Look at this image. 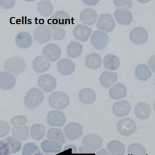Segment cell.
<instances>
[{"label": "cell", "instance_id": "1", "mask_svg": "<svg viewBox=\"0 0 155 155\" xmlns=\"http://www.w3.org/2000/svg\"><path fill=\"white\" fill-rule=\"evenodd\" d=\"M44 99V94L39 89L33 88L25 94L24 104L28 109H34L38 107Z\"/></svg>", "mask_w": 155, "mask_h": 155}, {"label": "cell", "instance_id": "2", "mask_svg": "<svg viewBox=\"0 0 155 155\" xmlns=\"http://www.w3.org/2000/svg\"><path fill=\"white\" fill-rule=\"evenodd\" d=\"M70 98L67 94L62 91L53 93L48 98V104L54 109L62 110L68 107Z\"/></svg>", "mask_w": 155, "mask_h": 155}, {"label": "cell", "instance_id": "3", "mask_svg": "<svg viewBox=\"0 0 155 155\" xmlns=\"http://www.w3.org/2000/svg\"><path fill=\"white\" fill-rule=\"evenodd\" d=\"M25 68L24 59L19 56H15L7 59L4 64V68L15 74H19L23 72Z\"/></svg>", "mask_w": 155, "mask_h": 155}, {"label": "cell", "instance_id": "4", "mask_svg": "<svg viewBox=\"0 0 155 155\" xmlns=\"http://www.w3.org/2000/svg\"><path fill=\"white\" fill-rule=\"evenodd\" d=\"M117 130L119 133L124 136H130L136 130V124L129 117L120 119L117 124Z\"/></svg>", "mask_w": 155, "mask_h": 155}, {"label": "cell", "instance_id": "5", "mask_svg": "<svg viewBox=\"0 0 155 155\" xmlns=\"http://www.w3.org/2000/svg\"><path fill=\"white\" fill-rule=\"evenodd\" d=\"M51 30L47 25L41 24L36 27L33 32V36L36 41L40 44H45L50 41Z\"/></svg>", "mask_w": 155, "mask_h": 155}, {"label": "cell", "instance_id": "6", "mask_svg": "<svg viewBox=\"0 0 155 155\" xmlns=\"http://www.w3.org/2000/svg\"><path fill=\"white\" fill-rule=\"evenodd\" d=\"M38 85L45 92H51L57 85L56 78L51 74H44L38 79Z\"/></svg>", "mask_w": 155, "mask_h": 155}, {"label": "cell", "instance_id": "7", "mask_svg": "<svg viewBox=\"0 0 155 155\" xmlns=\"http://www.w3.org/2000/svg\"><path fill=\"white\" fill-rule=\"evenodd\" d=\"M43 56L49 62H54L58 60L61 55V48L55 44H47L42 49Z\"/></svg>", "mask_w": 155, "mask_h": 155}, {"label": "cell", "instance_id": "8", "mask_svg": "<svg viewBox=\"0 0 155 155\" xmlns=\"http://www.w3.org/2000/svg\"><path fill=\"white\" fill-rule=\"evenodd\" d=\"M97 27L107 33L112 31L115 27V22L112 16L109 13L101 15L97 22Z\"/></svg>", "mask_w": 155, "mask_h": 155}, {"label": "cell", "instance_id": "9", "mask_svg": "<svg viewBox=\"0 0 155 155\" xmlns=\"http://www.w3.org/2000/svg\"><path fill=\"white\" fill-rule=\"evenodd\" d=\"M92 46L97 50H102L106 47L108 43V35L101 31H94L90 39Z\"/></svg>", "mask_w": 155, "mask_h": 155}, {"label": "cell", "instance_id": "10", "mask_svg": "<svg viewBox=\"0 0 155 155\" xmlns=\"http://www.w3.org/2000/svg\"><path fill=\"white\" fill-rule=\"evenodd\" d=\"M102 139L96 134L90 133L82 138V145H84L95 151L99 149L102 145Z\"/></svg>", "mask_w": 155, "mask_h": 155}, {"label": "cell", "instance_id": "11", "mask_svg": "<svg viewBox=\"0 0 155 155\" xmlns=\"http://www.w3.org/2000/svg\"><path fill=\"white\" fill-rule=\"evenodd\" d=\"M67 138L70 140L79 139L83 134V128L81 124L77 122H70L64 128Z\"/></svg>", "mask_w": 155, "mask_h": 155}, {"label": "cell", "instance_id": "12", "mask_svg": "<svg viewBox=\"0 0 155 155\" xmlns=\"http://www.w3.org/2000/svg\"><path fill=\"white\" fill-rule=\"evenodd\" d=\"M47 121L48 125L53 127H62L66 122L64 113L60 111H50L47 116Z\"/></svg>", "mask_w": 155, "mask_h": 155}, {"label": "cell", "instance_id": "13", "mask_svg": "<svg viewBox=\"0 0 155 155\" xmlns=\"http://www.w3.org/2000/svg\"><path fill=\"white\" fill-rule=\"evenodd\" d=\"M131 110V105L127 100H120L115 102L112 105L113 114L119 117L128 115Z\"/></svg>", "mask_w": 155, "mask_h": 155}, {"label": "cell", "instance_id": "14", "mask_svg": "<svg viewBox=\"0 0 155 155\" xmlns=\"http://www.w3.org/2000/svg\"><path fill=\"white\" fill-rule=\"evenodd\" d=\"M148 35L147 30L142 27H135L130 33V38L133 44L142 45L148 39Z\"/></svg>", "mask_w": 155, "mask_h": 155}, {"label": "cell", "instance_id": "15", "mask_svg": "<svg viewBox=\"0 0 155 155\" xmlns=\"http://www.w3.org/2000/svg\"><path fill=\"white\" fill-rule=\"evenodd\" d=\"M57 69L61 74L68 76L74 71L75 64L71 60L64 58L58 62Z\"/></svg>", "mask_w": 155, "mask_h": 155}, {"label": "cell", "instance_id": "16", "mask_svg": "<svg viewBox=\"0 0 155 155\" xmlns=\"http://www.w3.org/2000/svg\"><path fill=\"white\" fill-rule=\"evenodd\" d=\"M91 32V29L90 27L82 24L76 25L73 30L74 37L82 42H85L88 39Z\"/></svg>", "mask_w": 155, "mask_h": 155}, {"label": "cell", "instance_id": "17", "mask_svg": "<svg viewBox=\"0 0 155 155\" xmlns=\"http://www.w3.org/2000/svg\"><path fill=\"white\" fill-rule=\"evenodd\" d=\"M114 16L117 22L121 25H129L133 21L132 14L128 10L117 8L114 13Z\"/></svg>", "mask_w": 155, "mask_h": 155}, {"label": "cell", "instance_id": "18", "mask_svg": "<svg viewBox=\"0 0 155 155\" xmlns=\"http://www.w3.org/2000/svg\"><path fill=\"white\" fill-rule=\"evenodd\" d=\"M110 97L114 100L124 98L127 94V89L122 83L114 84L109 90Z\"/></svg>", "mask_w": 155, "mask_h": 155}, {"label": "cell", "instance_id": "19", "mask_svg": "<svg viewBox=\"0 0 155 155\" xmlns=\"http://www.w3.org/2000/svg\"><path fill=\"white\" fill-rule=\"evenodd\" d=\"M16 83V79L13 74L7 71L0 72V88L2 90L12 88Z\"/></svg>", "mask_w": 155, "mask_h": 155}, {"label": "cell", "instance_id": "20", "mask_svg": "<svg viewBox=\"0 0 155 155\" xmlns=\"http://www.w3.org/2000/svg\"><path fill=\"white\" fill-rule=\"evenodd\" d=\"M32 67L38 73H44L50 67V63L43 56H38L33 61Z\"/></svg>", "mask_w": 155, "mask_h": 155}, {"label": "cell", "instance_id": "21", "mask_svg": "<svg viewBox=\"0 0 155 155\" xmlns=\"http://www.w3.org/2000/svg\"><path fill=\"white\" fill-rule=\"evenodd\" d=\"M78 96L80 101L85 105L93 104L96 99V95L94 91L89 88L81 89L79 92Z\"/></svg>", "mask_w": 155, "mask_h": 155}, {"label": "cell", "instance_id": "22", "mask_svg": "<svg viewBox=\"0 0 155 155\" xmlns=\"http://www.w3.org/2000/svg\"><path fill=\"white\" fill-rule=\"evenodd\" d=\"M79 18L83 24L92 25L95 23L97 15L94 10L92 8H85L81 12Z\"/></svg>", "mask_w": 155, "mask_h": 155}, {"label": "cell", "instance_id": "23", "mask_svg": "<svg viewBox=\"0 0 155 155\" xmlns=\"http://www.w3.org/2000/svg\"><path fill=\"white\" fill-rule=\"evenodd\" d=\"M70 18L69 15L63 10H59L54 13L51 17V24L55 25L65 26L70 23Z\"/></svg>", "mask_w": 155, "mask_h": 155}, {"label": "cell", "instance_id": "24", "mask_svg": "<svg viewBox=\"0 0 155 155\" xmlns=\"http://www.w3.org/2000/svg\"><path fill=\"white\" fill-rule=\"evenodd\" d=\"M15 42L19 48H27L32 44V38L29 33L21 31L16 36Z\"/></svg>", "mask_w": 155, "mask_h": 155}, {"label": "cell", "instance_id": "25", "mask_svg": "<svg viewBox=\"0 0 155 155\" xmlns=\"http://www.w3.org/2000/svg\"><path fill=\"white\" fill-rule=\"evenodd\" d=\"M117 81V75L116 73L109 72L105 71L101 73L99 81L101 85L105 88H109L113 84L116 82Z\"/></svg>", "mask_w": 155, "mask_h": 155}, {"label": "cell", "instance_id": "26", "mask_svg": "<svg viewBox=\"0 0 155 155\" xmlns=\"http://www.w3.org/2000/svg\"><path fill=\"white\" fill-rule=\"evenodd\" d=\"M136 116L140 119H147L151 113V107L150 105L143 102L138 103L134 108Z\"/></svg>", "mask_w": 155, "mask_h": 155}, {"label": "cell", "instance_id": "27", "mask_svg": "<svg viewBox=\"0 0 155 155\" xmlns=\"http://www.w3.org/2000/svg\"><path fill=\"white\" fill-rule=\"evenodd\" d=\"M107 149L110 155H124L125 152L124 144L117 140H113L108 143Z\"/></svg>", "mask_w": 155, "mask_h": 155}, {"label": "cell", "instance_id": "28", "mask_svg": "<svg viewBox=\"0 0 155 155\" xmlns=\"http://www.w3.org/2000/svg\"><path fill=\"white\" fill-rule=\"evenodd\" d=\"M41 148L45 153H59L62 150L61 143L53 140H45L41 143Z\"/></svg>", "mask_w": 155, "mask_h": 155}, {"label": "cell", "instance_id": "29", "mask_svg": "<svg viewBox=\"0 0 155 155\" xmlns=\"http://www.w3.org/2000/svg\"><path fill=\"white\" fill-rule=\"evenodd\" d=\"M103 65L105 68L110 70H116L120 66V60L115 55L108 54L103 59Z\"/></svg>", "mask_w": 155, "mask_h": 155}, {"label": "cell", "instance_id": "30", "mask_svg": "<svg viewBox=\"0 0 155 155\" xmlns=\"http://www.w3.org/2000/svg\"><path fill=\"white\" fill-rule=\"evenodd\" d=\"M101 63L102 61L101 56L97 53H90L87 55L85 59V64L90 69H98L101 67Z\"/></svg>", "mask_w": 155, "mask_h": 155}, {"label": "cell", "instance_id": "31", "mask_svg": "<svg viewBox=\"0 0 155 155\" xmlns=\"http://www.w3.org/2000/svg\"><path fill=\"white\" fill-rule=\"evenodd\" d=\"M135 75L140 81H147L151 76V71L149 67L145 64H139L135 69Z\"/></svg>", "mask_w": 155, "mask_h": 155}, {"label": "cell", "instance_id": "32", "mask_svg": "<svg viewBox=\"0 0 155 155\" xmlns=\"http://www.w3.org/2000/svg\"><path fill=\"white\" fill-rule=\"evenodd\" d=\"M12 135L18 140H24L28 138L29 131L27 126H13L12 129Z\"/></svg>", "mask_w": 155, "mask_h": 155}, {"label": "cell", "instance_id": "33", "mask_svg": "<svg viewBox=\"0 0 155 155\" xmlns=\"http://www.w3.org/2000/svg\"><path fill=\"white\" fill-rule=\"evenodd\" d=\"M82 51V45L78 42L72 41L67 45V53L68 57L76 58L81 54Z\"/></svg>", "mask_w": 155, "mask_h": 155}, {"label": "cell", "instance_id": "34", "mask_svg": "<svg viewBox=\"0 0 155 155\" xmlns=\"http://www.w3.org/2000/svg\"><path fill=\"white\" fill-rule=\"evenodd\" d=\"M37 10L43 16L51 15L53 11V7L51 2L48 0H42L38 3Z\"/></svg>", "mask_w": 155, "mask_h": 155}, {"label": "cell", "instance_id": "35", "mask_svg": "<svg viewBox=\"0 0 155 155\" xmlns=\"http://www.w3.org/2000/svg\"><path fill=\"white\" fill-rule=\"evenodd\" d=\"M47 137L51 140L57 141L61 143H64L65 142V137L64 133L59 128H50L47 132Z\"/></svg>", "mask_w": 155, "mask_h": 155}, {"label": "cell", "instance_id": "36", "mask_svg": "<svg viewBox=\"0 0 155 155\" xmlns=\"http://www.w3.org/2000/svg\"><path fill=\"white\" fill-rule=\"evenodd\" d=\"M45 128L40 124L33 125L30 129V134L32 138L35 140H39L42 139L45 135Z\"/></svg>", "mask_w": 155, "mask_h": 155}, {"label": "cell", "instance_id": "37", "mask_svg": "<svg viewBox=\"0 0 155 155\" xmlns=\"http://www.w3.org/2000/svg\"><path fill=\"white\" fill-rule=\"evenodd\" d=\"M147 151L143 145L139 143H133L127 148L128 155H146Z\"/></svg>", "mask_w": 155, "mask_h": 155}, {"label": "cell", "instance_id": "38", "mask_svg": "<svg viewBox=\"0 0 155 155\" xmlns=\"http://www.w3.org/2000/svg\"><path fill=\"white\" fill-rule=\"evenodd\" d=\"M5 141L7 143L12 153H16L20 150L21 148V143L18 139L15 137L9 136L6 138Z\"/></svg>", "mask_w": 155, "mask_h": 155}, {"label": "cell", "instance_id": "39", "mask_svg": "<svg viewBox=\"0 0 155 155\" xmlns=\"http://www.w3.org/2000/svg\"><path fill=\"white\" fill-rule=\"evenodd\" d=\"M51 27L53 30V38L55 41H61L63 39L65 36V31L64 29H63L62 27L50 24Z\"/></svg>", "mask_w": 155, "mask_h": 155}, {"label": "cell", "instance_id": "40", "mask_svg": "<svg viewBox=\"0 0 155 155\" xmlns=\"http://www.w3.org/2000/svg\"><path fill=\"white\" fill-rule=\"evenodd\" d=\"M39 151L38 147L34 143L30 142L26 143L22 150V155H33L36 152Z\"/></svg>", "mask_w": 155, "mask_h": 155}, {"label": "cell", "instance_id": "41", "mask_svg": "<svg viewBox=\"0 0 155 155\" xmlns=\"http://www.w3.org/2000/svg\"><path fill=\"white\" fill-rule=\"evenodd\" d=\"M10 122L13 126L24 125L27 122V119L25 116H16L11 119Z\"/></svg>", "mask_w": 155, "mask_h": 155}, {"label": "cell", "instance_id": "42", "mask_svg": "<svg viewBox=\"0 0 155 155\" xmlns=\"http://www.w3.org/2000/svg\"><path fill=\"white\" fill-rule=\"evenodd\" d=\"M10 131V125L5 120H0V138L7 136Z\"/></svg>", "mask_w": 155, "mask_h": 155}, {"label": "cell", "instance_id": "43", "mask_svg": "<svg viewBox=\"0 0 155 155\" xmlns=\"http://www.w3.org/2000/svg\"><path fill=\"white\" fill-rule=\"evenodd\" d=\"M113 3L117 7L130 8L133 6L131 0H113Z\"/></svg>", "mask_w": 155, "mask_h": 155}, {"label": "cell", "instance_id": "44", "mask_svg": "<svg viewBox=\"0 0 155 155\" xmlns=\"http://www.w3.org/2000/svg\"><path fill=\"white\" fill-rule=\"evenodd\" d=\"M0 155H11L10 149L5 140H0Z\"/></svg>", "mask_w": 155, "mask_h": 155}, {"label": "cell", "instance_id": "45", "mask_svg": "<svg viewBox=\"0 0 155 155\" xmlns=\"http://www.w3.org/2000/svg\"><path fill=\"white\" fill-rule=\"evenodd\" d=\"M15 4V0H0V6L5 9H10Z\"/></svg>", "mask_w": 155, "mask_h": 155}, {"label": "cell", "instance_id": "46", "mask_svg": "<svg viewBox=\"0 0 155 155\" xmlns=\"http://www.w3.org/2000/svg\"><path fill=\"white\" fill-rule=\"evenodd\" d=\"M94 152L93 150L82 145L79 148V153L81 154H91Z\"/></svg>", "mask_w": 155, "mask_h": 155}, {"label": "cell", "instance_id": "47", "mask_svg": "<svg viewBox=\"0 0 155 155\" xmlns=\"http://www.w3.org/2000/svg\"><path fill=\"white\" fill-rule=\"evenodd\" d=\"M148 64L150 65L151 69L155 73V54L150 58L148 61Z\"/></svg>", "mask_w": 155, "mask_h": 155}, {"label": "cell", "instance_id": "48", "mask_svg": "<svg viewBox=\"0 0 155 155\" xmlns=\"http://www.w3.org/2000/svg\"><path fill=\"white\" fill-rule=\"evenodd\" d=\"M82 1L87 5L93 6L96 5L99 2V0H82Z\"/></svg>", "mask_w": 155, "mask_h": 155}, {"label": "cell", "instance_id": "49", "mask_svg": "<svg viewBox=\"0 0 155 155\" xmlns=\"http://www.w3.org/2000/svg\"><path fill=\"white\" fill-rule=\"evenodd\" d=\"M96 155H110V154L105 148H102L96 153Z\"/></svg>", "mask_w": 155, "mask_h": 155}, {"label": "cell", "instance_id": "50", "mask_svg": "<svg viewBox=\"0 0 155 155\" xmlns=\"http://www.w3.org/2000/svg\"><path fill=\"white\" fill-rule=\"evenodd\" d=\"M68 148H71L72 150V152L73 153H77V148L74 145H68L64 148V150H66Z\"/></svg>", "mask_w": 155, "mask_h": 155}, {"label": "cell", "instance_id": "51", "mask_svg": "<svg viewBox=\"0 0 155 155\" xmlns=\"http://www.w3.org/2000/svg\"><path fill=\"white\" fill-rule=\"evenodd\" d=\"M151 0H137L138 2H139L140 3H142V4H145V3H147L148 2H150Z\"/></svg>", "mask_w": 155, "mask_h": 155}, {"label": "cell", "instance_id": "52", "mask_svg": "<svg viewBox=\"0 0 155 155\" xmlns=\"http://www.w3.org/2000/svg\"><path fill=\"white\" fill-rule=\"evenodd\" d=\"M33 155H43V154H42V153L41 152H40V151H39L36 152V153H35Z\"/></svg>", "mask_w": 155, "mask_h": 155}, {"label": "cell", "instance_id": "53", "mask_svg": "<svg viewBox=\"0 0 155 155\" xmlns=\"http://www.w3.org/2000/svg\"><path fill=\"white\" fill-rule=\"evenodd\" d=\"M25 1H27V2H32V1H36V0H25Z\"/></svg>", "mask_w": 155, "mask_h": 155}, {"label": "cell", "instance_id": "54", "mask_svg": "<svg viewBox=\"0 0 155 155\" xmlns=\"http://www.w3.org/2000/svg\"><path fill=\"white\" fill-rule=\"evenodd\" d=\"M153 107H154V111H155V101H154V105H153Z\"/></svg>", "mask_w": 155, "mask_h": 155}]
</instances>
